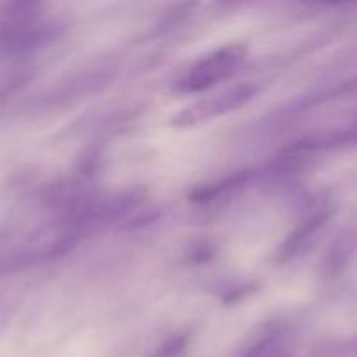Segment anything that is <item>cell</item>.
Here are the masks:
<instances>
[{
  "mask_svg": "<svg viewBox=\"0 0 357 357\" xmlns=\"http://www.w3.org/2000/svg\"><path fill=\"white\" fill-rule=\"evenodd\" d=\"M243 58L244 51L241 47H227L215 52L209 58L202 59L192 73H188L187 79L181 82V89L187 93H197L215 86L216 82L232 75Z\"/></svg>",
  "mask_w": 357,
  "mask_h": 357,
  "instance_id": "cell-1",
  "label": "cell"
},
{
  "mask_svg": "<svg viewBox=\"0 0 357 357\" xmlns=\"http://www.w3.org/2000/svg\"><path fill=\"white\" fill-rule=\"evenodd\" d=\"M244 357H288L282 352V349L279 347L278 340L275 338H265V340L258 342L250 352Z\"/></svg>",
  "mask_w": 357,
  "mask_h": 357,
  "instance_id": "cell-2",
  "label": "cell"
}]
</instances>
